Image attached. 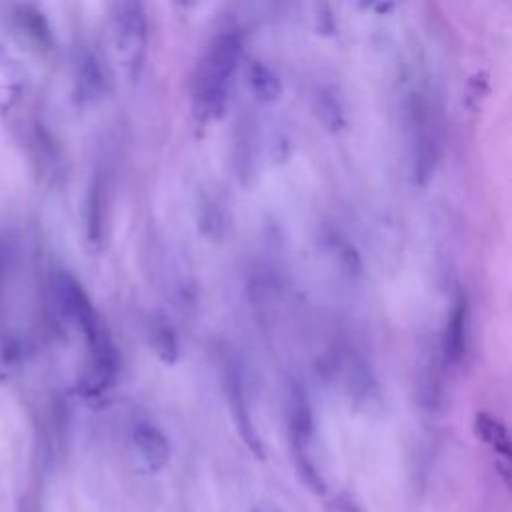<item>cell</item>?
<instances>
[{
	"label": "cell",
	"mask_w": 512,
	"mask_h": 512,
	"mask_svg": "<svg viewBox=\"0 0 512 512\" xmlns=\"http://www.w3.org/2000/svg\"><path fill=\"white\" fill-rule=\"evenodd\" d=\"M100 86H102V76H100L98 62L90 54H86L78 66V94L82 98H94L100 92Z\"/></svg>",
	"instance_id": "cell-13"
},
{
	"label": "cell",
	"mask_w": 512,
	"mask_h": 512,
	"mask_svg": "<svg viewBox=\"0 0 512 512\" xmlns=\"http://www.w3.org/2000/svg\"><path fill=\"white\" fill-rule=\"evenodd\" d=\"M148 340L156 358L168 366L178 362L180 344L174 326L166 318H152L148 324Z\"/></svg>",
	"instance_id": "cell-9"
},
{
	"label": "cell",
	"mask_w": 512,
	"mask_h": 512,
	"mask_svg": "<svg viewBox=\"0 0 512 512\" xmlns=\"http://www.w3.org/2000/svg\"><path fill=\"white\" fill-rule=\"evenodd\" d=\"M132 444L144 470L156 474L164 470L170 460V440L152 422H138L132 430Z\"/></svg>",
	"instance_id": "cell-6"
},
{
	"label": "cell",
	"mask_w": 512,
	"mask_h": 512,
	"mask_svg": "<svg viewBox=\"0 0 512 512\" xmlns=\"http://www.w3.org/2000/svg\"><path fill=\"white\" fill-rule=\"evenodd\" d=\"M16 22L20 26V30L26 32V36L38 44L40 48H52L54 38H52V30L48 20L44 18V14L32 6H24L16 12Z\"/></svg>",
	"instance_id": "cell-12"
},
{
	"label": "cell",
	"mask_w": 512,
	"mask_h": 512,
	"mask_svg": "<svg viewBox=\"0 0 512 512\" xmlns=\"http://www.w3.org/2000/svg\"><path fill=\"white\" fill-rule=\"evenodd\" d=\"M328 512H364L362 506L350 494H338L326 508Z\"/></svg>",
	"instance_id": "cell-16"
},
{
	"label": "cell",
	"mask_w": 512,
	"mask_h": 512,
	"mask_svg": "<svg viewBox=\"0 0 512 512\" xmlns=\"http://www.w3.org/2000/svg\"><path fill=\"white\" fill-rule=\"evenodd\" d=\"M320 110H322L320 116H322L324 124L330 126V130H338V128L344 124V120H342V108H340V104H338L336 98H332V96H322V100H320Z\"/></svg>",
	"instance_id": "cell-15"
},
{
	"label": "cell",
	"mask_w": 512,
	"mask_h": 512,
	"mask_svg": "<svg viewBox=\"0 0 512 512\" xmlns=\"http://www.w3.org/2000/svg\"><path fill=\"white\" fill-rule=\"evenodd\" d=\"M240 58L242 38L238 32H222L206 46L192 78L194 110L202 120H216L226 110Z\"/></svg>",
	"instance_id": "cell-1"
},
{
	"label": "cell",
	"mask_w": 512,
	"mask_h": 512,
	"mask_svg": "<svg viewBox=\"0 0 512 512\" xmlns=\"http://www.w3.org/2000/svg\"><path fill=\"white\" fill-rule=\"evenodd\" d=\"M88 348H90V370L80 384V392L84 396H96V394H102L114 382L118 372V356L108 332H104Z\"/></svg>",
	"instance_id": "cell-5"
},
{
	"label": "cell",
	"mask_w": 512,
	"mask_h": 512,
	"mask_svg": "<svg viewBox=\"0 0 512 512\" xmlns=\"http://www.w3.org/2000/svg\"><path fill=\"white\" fill-rule=\"evenodd\" d=\"M248 84L256 102L268 106L280 100L282 80L280 76L264 62H252L248 68Z\"/></svg>",
	"instance_id": "cell-10"
},
{
	"label": "cell",
	"mask_w": 512,
	"mask_h": 512,
	"mask_svg": "<svg viewBox=\"0 0 512 512\" xmlns=\"http://www.w3.org/2000/svg\"><path fill=\"white\" fill-rule=\"evenodd\" d=\"M466 326H468V304L464 296H458L444 330V358L450 364H460L464 358Z\"/></svg>",
	"instance_id": "cell-8"
},
{
	"label": "cell",
	"mask_w": 512,
	"mask_h": 512,
	"mask_svg": "<svg viewBox=\"0 0 512 512\" xmlns=\"http://www.w3.org/2000/svg\"><path fill=\"white\" fill-rule=\"evenodd\" d=\"M112 40L124 76L136 80L142 72L148 46V18L142 0H114Z\"/></svg>",
	"instance_id": "cell-2"
},
{
	"label": "cell",
	"mask_w": 512,
	"mask_h": 512,
	"mask_svg": "<svg viewBox=\"0 0 512 512\" xmlns=\"http://www.w3.org/2000/svg\"><path fill=\"white\" fill-rule=\"evenodd\" d=\"M474 434L478 440L488 444L498 456L510 460V436L502 420L488 412H478L474 416Z\"/></svg>",
	"instance_id": "cell-11"
},
{
	"label": "cell",
	"mask_w": 512,
	"mask_h": 512,
	"mask_svg": "<svg viewBox=\"0 0 512 512\" xmlns=\"http://www.w3.org/2000/svg\"><path fill=\"white\" fill-rule=\"evenodd\" d=\"M438 156L436 144V128L430 118V108L418 100L412 106V162H414V178L416 182H426L434 172Z\"/></svg>",
	"instance_id": "cell-4"
},
{
	"label": "cell",
	"mask_w": 512,
	"mask_h": 512,
	"mask_svg": "<svg viewBox=\"0 0 512 512\" xmlns=\"http://www.w3.org/2000/svg\"><path fill=\"white\" fill-rule=\"evenodd\" d=\"M178 4H182L184 8H196L198 4H202V0H178Z\"/></svg>",
	"instance_id": "cell-17"
},
{
	"label": "cell",
	"mask_w": 512,
	"mask_h": 512,
	"mask_svg": "<svg viewBox=\"0 0 512 512\" xmlns=\"http://www.w3.org/2000/svg\"><path fill=\"white\" fill-rule=\"evenodd\" d=\"M226 390H228L230 414H232V418H234V424H236L238 434L242 436L244 444L248 446V450H250L254 456L264 458V446H262L260 434H258L254 422H252V414H250L248 400H246V394H244L242 378L238 376L236 370H232V372L228 374Z\"/></svg>",
	"instance_id": "cell-7"
},
{
	"label": "cell",
	"mask_w": 512,
	"mask_h": 512,
	"mask_svg": "<svg viewBox=\"0 0 512 512\" xmlns=\"http://www.w3.org/2000/svg\"><path fill=\"white\" fill-rule=\"evenodd\" d=\"M102 236V190L100 184L94 182L88 196V238L98 242Z\"/></svg>",
	"instance_id": "cell-14"
},
{
	"label": "cell",
	"mask_w": 512,
	"mask_h": 512,
	"mask_svg": "<svg viewBox=\"0 0 512 512\" xmlns=\"http://www.w3.org/2000/svg\"><path fill=\"white\" fill-rule=\"evenodd\" d=\"M54 294L60 312L78 326L88 346L106 332L94 304L72 274L58 272L54 276Z\"/></svg>",
	"instance_id": "cell-3"
}]
</instances>
